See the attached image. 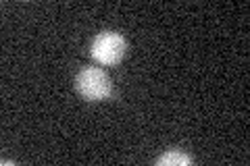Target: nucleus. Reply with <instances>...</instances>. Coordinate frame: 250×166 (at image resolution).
<instances>
[{
    "label": "nucleus",
    "mask_w": 250,
    "mask_h": 166,
    "mask_svg": "<svg viewBox=\"0 0 250 166\" xmlns=\"http://www.w3.org/2000/svg\"><path fill=\"white\" fill-rule=\"evenodd\" d=\"M156 162L163 164V166H186V164H190V158L186 154H182L179 149H169V152L163 154Z\"/></svg>",
    "instance_id": "nucleus-3"
},
{
    "label": "nucleus",
    "mask_w": 250,
    "mask_h": 166,
    "mask_svg": "<svg viewBox=\"0 0 250 166\" xmlns=\"http://www.w3.org/2000/svg\"><path fill=\"white\" fill-rule=\"evenodd\" d=\"M125 48H127V44H125V37L121 34H117V31H103L92 42L90 52L100 65H115V62H119L123 58Z\"/></svg>",
    "instance_id": "nucleus-2"
},
{
    "label": "nucleus",
    "mask_w": 250,
    "mask_h": 166,
    "mask_svg": "<svg viewBox=\"0 0 250 166\" xmlns=\"http://www.w3.org/2000/svg\"><path fill=\"white\" fill-rule=\"evenodd\" d=\"M77 90L80 93L90 100V102H100V100H106L111 96L113 92V85H111V79H108L106 73H103L100 69H94V67H88L83 69L80 75H77Z\"/></svg>",
    "instance_id": "nucleus-1"
}]
</instances>
